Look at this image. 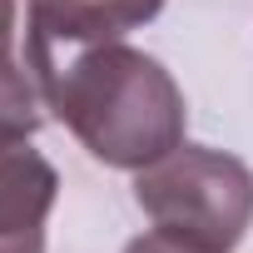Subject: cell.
<instances>
[{
	"label": "cell",
	"mask_w": 253,
	"mask_h": 253,
	"mask_svg": "<svg viewBox=\"0 0 253 253\" xmlns=\"http://www.w3.org/2000/svg\"><path fill=\"white\" fill-rule=\"evenodd\" d=\"M40 99L109 169H144L184 144V89L174 75L124 40L25 55Z\"/></svg>",
	"instance_id": "obj_1"
},
{
	"label": "cell",
	"mask_w": 253,
	"mask_h": 253,
	"mask_svg": "<svg viewBox=\"0 0 253 253\" xmlns=\"http://www.w3.org/2000/svg\"><path fill=\"white\" fill-rule=\"evenodd\" d=\"M154 233L194 253H233L253 223V169L209 144H179L134 174Z\"/></svg>",
	"instance_id": "obj_2"
},
{
	"label": "cell",
	"mask_w": 253,
	"mask_h": 253,
	"mask_svg": "<svg viewBox=\"0 0 253 253\" xmlns=\"http://www.w3.org/2000/svg\"><path fill=\"white\" fill-rule=\"evenodd\" d=\"M60 174L30 149V134H0V253H45V218Z\"/></svg>",
	"instance_id": "obj_3"
},
{
	"label": "cell",
	"mask_w": 253,
	"mask_h": 253,
	"mask_svg": "<svg viewBox=\"0 0 253 253\" xmlns=\"http://www.w3.org/2000/svg\"><path fill=\"white\" fill-rule=\"evenodd\" d=\"M25 55H50L129 35L164 10V0H25Z\"/></svg>",
	"instance_id": "obj_4"
},
{
	"label": "cell",
	"mask_w": 253,
	"mask_h": 253,
	"mask_svg": "<svg viewBox=\"0 0 253 253\" xmlns=\"http://www.w3.org/2000/svg\"><path fill=\"white\" fill-rule=\"evenodd\" d=\"M40 129V94L30 75L0 50V134H35Z\"/></svg>",
	"instance_id": "obj_5"
},
{
	"label": "cell",
	"mask_w": 253,
	"mask_h": 253,
	"mask_svg": "<svg viewBox=\"0 0 253 253\" xmlns=\"http://www.w3.org/2000/svg\"><path fill=\"white\" fill-rule=\"evenodd\" d=\"M124 253H194V248H184V243H174V238H164V233H144V238H134Z\"/></svg>",
	"instance_id": "obj_6"
},
{
	"label": "cell",
	"mask_w": 253,
	"mask_h": 253,
	"mask_svg": "<svg viewBox=\"0 0 253 253\" xmlns=\"http://www.w3.org/2000/svg\"><path fill=\"white\" fill-rule=\"evenodd\" d=\"M15 40V0H0V50H10Z\"/></svg>",
	"instance_id": "obj_7"
}]
</instances>
